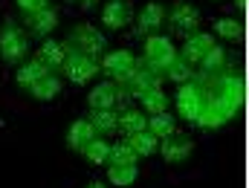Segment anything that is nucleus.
<instances>
[{"mask_svg":"<svg viewBox=\"0 0 249 188\" xmlns=\"http://www.w3.org/2000/svg\"><path fill=\"white\" fill-rule=\"evenodd\" d=\"M165 75L171 78V81H177V84H186L188 78L194 75V67L186 61V58H180V55H174V61L168 64V69H165Z\"/></svg>","mask_w":249,"mask_h":188,"instance_id":"nucleus-29","label":"nucleus"},{"mask_svg":"<svg viewBox=\"0 0 249 188\" xmlns=\"http://www.w3.org/2000/svg\"><path fill=\"white\" fill-rule=\"evenodd\" d=\"M107 177H110L113 186L127 188L139 180V168H136V165H110V168H107Z\"/></svg>","mask_w":249,"mask_h":188,"instance_id":"nucleus-27","label":"nucleus"},{"mask_svg":"<svg viewBox=\"0 0 249 188\" xmlns=\"http://www.w3.org/2000/svg\"><path fill=\"white\" fill-rule=\"evenodd\" d=\"M64 55H67V44L61 41H50V38H44V44H41V50H38V55H35V61H41L50 72H55L58 67H61Z\"/></svg>","mask_w":249,"mask_h":188,"instance_id":"nucleus-16","label":"nucleus"},{"mask_svg":"<svg viewBox=\"0 0 249 188\" xmlns=\"http://www.w3.org/2000/svg\"><path fill=\"white\" fill-rule=\"evenodd\" d=\"M47 3H50V0H47Z\"/></svg>","mask_w":249,"mask_h":188,"instance_id":"nucleus-35","label":"nucleus"},{"mask_svg":"<svg viewBox=\"0 0 249 188\" xmlns=\"http://www.w3.org/2000/svg\"><path fill=\"white\" fill-rule=\"evenodd\" d=\"M58 93H61V78H58L55 72H47L44 78H38V81L29 87V96L38 99V102H53Z\"/></svg>","mask_w":249,"mask_h":188,"instance_id":"nucleus-17","label":"nucleus"},{"mask_svg":"<svg viewBox=\"0 0 249 188\" xmlns=\"http://www.w3.org/2000/svg\"><path fill=\"white\" fill-rule=\"evenodd\" d=\"M136 154L130 151V145L127 142H116V145H110V151H107V165H136Z\"/></svg>","mask_w":249,"mask_h":188,"instance_id":"nucleus-28","label":"nucleus"},{"mask_svg":"<svg viewBox=\"0 0 249 188\" xmlns=\"http://www.w3.org/2000/svg\"><path fill=\"white\" fill-rule=\"evenodd\" d=\"M235 3H238V6H244V3H247V0H235Z\"/></svg>","mask_w":249,"mask_h":188,"instance_id":"nucleus-34","label":"nucleus"},{"mask_svg":"<svg viewBox=\"0 0 249 188\" xmlns=\"http://www.w3.org/2000/svg\"><path fill=\"white\" fill-rule=\"evenodd\" d=\"M203 84H200V78L197 75H191L186 84H180L177 87V110H180V116L186 119V122H197L200 119V113H203Z\"/></svg>","mask_w":249,"mask_h":188,"instance_id":"nucleus-6","label":"nucleus"},{"mask_svg":"<svg viewBox=\"0 0 249 188\" xmlns=\"http://www.w3.org/2000/svg\"><path fill=\"white\" fill-rule=\"evenodd\" d=\"M124 142L130 145V151H133L136 156H151V154H157V148H160V139H157L151 130H139V133H130Z\"/></svg>","mask_w":249,"mask_h":188,"instance_id":"nucleus-20","label":"nucleus"},{"mask_svg":"<svg viewBox=\"0 0 249 188\" xmlns=\"http://www.w3.org/2000/svg\"><path fill=\"white\" fill-rule=\"evenodd\" d=\"M78 3H81V9H93V6H96L99 0H78Z\"/></svg>","mask_w":249,"mask_h":188,"instance_id":"nucleus-32","label":"nucleus"},{"mask_svg":"<svg viewBox=\"0 0 249 188\" xmlns=\"http://www.w3.org/2000/svg\"><path fill=\"white\" fill-rule=\"evenodd\" d=\"M203 84V113L194 122L203 130H214L223 127L238 116V110L244 107V78L235 72H217V75H200L194 72Z\"/></svg>","mask_w":249,"mask_h":188,"instance_id":"nucleus-1","label":"nucleus"},{"mask_svg":"<svg viewBox=\"0 0 249 188\" xmlns=\"http://www.w3.org/2000/svg\"><path fill=\"white\" fill-rule=\"evenodd\" d=\"M107 151H110V142H107L105 136H93L78 154H81L90 165H105V162H107Z\"/></svg>","mask_w":249,"mask_h":188,"instance_id":"nucleus-23","label":"nucleus"},{"mask_svg":"<svg viewBox=\"0 0 249 188\" xmlns=\"http://www.w3.org/2000/svg\"><path fill=\"white\" fill-rule=\"evenodd\" d=\"M139 102H142V113H162V110H168V96L162 93V87H151V90H145L142 96H139Z\"/></svg>","mask_w":249,"mask_h":188,"instance_id":"nucleus-25","label":"nucleus"},{"mask_svg":"<svg viewBox=\"0 0 249 188\" xmlns=\"http://www.w3.org/2000/svg\"><path fill=\"white\" fill-rule=\"evenodd\" d=\"M168 23L174 26V32H180V35H191V32H197V26H200V9L197 6H191V3H174V9L168 12Z\"/></svg>","mask_w":249,"mask_h":188,"instance_id":"nucleus-10","label":"nucleus"},{"mask_svg":"<svg viewBox=\"0 0 249 188\" xmlns=\"http://www.w3.org/2000/svg\"><path fill=\"white\" fill-rule=\"evenodd\" d=\"M133 20V6L130 0H107L102 6V26L107 29H124Z\"/></svg>","mask_w":249,"mask_h":188,"instance_id":"nucleus-11","label":"nucleus"},{"mask_svg":"<svg viewBox=\"0 0 249 188\" xmlns=\"http://www.w3.org/2000/svg\"><path fill=\"white\" fill-rule=\"evenodd\" d=\"M29 55V35L23 32V26L6 20L0 26V58L6 64H23Z\"/></svg>","mask_w":249,"mask_h":188,"instance_id":"nucleus-2","label":"nucleus"},{"mask_svg":"<svg viewBox=\"0 0 249 188\" xmlns=\"http://www.w3.org/2000/svg\"><path fill=\"white\" fill-rule=\"evenodd\" d=\"M15 3H18V9H20L23 15H29V12H35V9L47 6V0H15Z\"/></svg>","mask_w":249,"mask_h":188,"instance_id":"nucleus-31","label":"nucleus"},{"mask_svg":"<svg viewBox=\"0 0 249 188\" xmlns=\"http://www.w3.org/2000/svg\"><path fill=\"white\" fill-rule=\"evenodd\" d=\"M87 188H107V186H105V183H90Z\"/></svg>","mask_w":249,"mask_h":188,"instance_id":"nucleus-33","label":"nucleus"},{"mask_svg":"<svg viewBox=\"0 0 249 188\" xmlns=\"http://www.w3.org/2000/svg\"><path fill=\"white\" fill-rule=\"evenodd\" d=\"M197 67H200V69H197L200 75H217V72H223V69H226V50L214 44V47L200 58Z\"/></svg>","mask_w":249,"mask_h":188,"instance_id":"nucleus-22","label":"nucleus"},{"mask_svg":"<svg viewBox=\"0 0 249 188\" xmlns=\"http://www.w3.org/2000/svg\"><path fill=\"white\" fill-rule=\"evenodd\" d=\"M212 47H214V38H212L209 32H200V29H197V32H191V35L186 38V47H183L177 55H180V58H186L191 67H197L200 58H203Z\"/></svg>","mask_w":249,"mask_h":188,"instance_id":"nucleus-15","label":"nucleus"},{"mask_svg":"<svg viewBox=\"0 0 249 188\" xmlns=\"http://www.w3.org/2000/svg\"><path fill=\"white\" fill-rule=\"evenodd\" d=\"M26 17V35L29 38H50L53 32H55V26H58V12L53 9V6H41V9H35V12H29V15H23Z\"/></svg>","mask_w":249,"mask_h":188,"instance_id":"nucleus-9","label":"nucleus"},{"mask_svg":"<svg viewBox=\"0 0 249 188\" xmlns=\"http://www.w3.org/2000/svg\"><path fill=\"white\" fill-rule=\"evenodd\" d=\"M116 113H119V119H116V130H122L124 136L139 133V130H145V125H148L145 113L136 110V107H122V110H116Z\"/></svg>","mask_w":249,"mask_h":188,"instance_id":"nucleus-18","label":"nucleus"},{"mask_svg":"<svg viewBox=\"0 0 249 188\" xmlns=\"http://www.w3.org/2000/svg\"><path fill=\"white\" fill-rule=\"evenodd\" d=\"M64 44H67L70 50L81 52V55H90V58H99V55L107 50V38H105L96 26H90V23H78V26H72V32L67 35Z\"/></svg>","mask_w":249,"mask_h":188,"instance_id":"nucleus-3","label":"nucleus"},{"mask_svg":"<svg viewBox=\"0 0 249 188\" xmlns=\"http://www.w3.org/2000/svg\"><path fill=\"white\" fill-rule=\"evenodd\" d=\"M145 130H151L157 139H162V136L174 133V130H177V125H174V116H171L168 110H162V113L148 116V125H145Z\"/></svg>","mask_w":249,"mask_h":188,"instance_id":"nucleus-26","label":"nucleus"},{"mask_svg":"<svg viewBox=\"0 0 249 188\" xmlns=\"http://www.w3.org/2000/svg\"><path fill=\"white\" fill-rule=\"evenodd\" d=\"M157 151L162 154V159L168 165H183L188 156H191V151H194V142H191V136L174 130V133H168V136L160 139V148Z\"/></svg>","mask_w":249,"mask_h":188,"instance_id":"nucleus-8","label":"nucleus"},{"mask_svg":"<svg viewBox=\"0 0 249 188\" xmlns=\"http://www.w3.org/2000/svg\"><path fill=\"white\" fill-rule=\"evenodd\" d=\"M165 23V6L162 3H145L136 15V32L139 35H157V29Z\"/></svg>","mask_w":249,"mask_h":188,"instance_id":"nucleus-14","label":"nucleus"},{"mask_svg":"<svg viewBox=\"0 0 249 188\" xmlns=\"http://www.w3.org/2000/svg\"><path fill=\"white\" fill-rule=\"evenodd\" d=\"M116 87H119V93H122L124 99H139L145 90L160 87V75L154 69H148L142 61H136V67L130 72H124L122 78L116 81Z\"/></svg>","mask_w":249,"mask_h":188,"instance_id":"nucleus-5","label":"nucleus"},{"mask_svg":"<svg viewBox=\"0 0 249 188\" xmlns=\"http://www.w3.org/2000/svg\"><path fill=\"white\" fill-rule=\"evenodd\" d=\"M116 119H119L116 110H90V116H87V122L93 125L96 136H110V133H116Z\"/></svg>","mask_w":249,"mask_h":188,"instance_id":"nucleus-24","label":"nucleus"},{"mask_svg":"<svg viewBox=\"0 0 249 188\" xmlns=\"http://www.w3.org/2000/svg\"><path fill=\"white\" fill-rule=\"evenodd\" d=\"M93 136H96V130H93V125L87 119H75L70 125V130H67V148L70 151H81Z\"/></svg>","mask_w":249,"mask_h":188,"instance_id":"nucleus-19","label":"nucleus"},{"mask_svg":"<svg viewBox=\"0 0 249 188\" xmlns=\"http://www.w3.org/2000/svg\"><path fill=\"white\" fill-rule=\"evenodd\" d=\"M87 102H90V110H116V102H119V87H116V81H113V78L99 81V84L90 90Z\"/></svg>","mask_w":249,"mask_h":188,"instance_id":"nucleus-13","label":"nucleus"},{"mask_svg":"<svg viewBox=\"0 0 249 188\" xmlns=\"http://www.w3.org/2000/svg\"><path fill=\"white\" fill-rule=\"evenodd\" d=\"M47 72H50V69H47L44 64L32 58V61H23L20 67H18V72H15V81H18V87L29 90V87H32V84H35L38 78H44Z\"/></svg>","mask_w":249,"mask_h":188,"instance_id":"nucleus-21","label":"nucleus"},{"mask_svg":"<svg viewBox=\"0 0 249 188\" xmlns=\"http://www.w3.org/2000/svg\"><path fill=\"white\" fill-rule=\"evenodd\" d=\"M58 69H61L72 84H87V81H93L99 75V58L81 55V52H75V50L67 47V55H64V61Z\"/></svg>","mask_w":249,"mask_h":188,"instance_id":"nucleus-7","label":"nucleus"},{"mask_svg":"<svg viewBox=\"0 0 249 188\" xmlns=\"http://www.w3.org/2000/svg\"><path fill=\"white\" fill-rule=\"evenodd\" d=\"M136 67V58H133V52L130 50H113V52H107L102 64H99V69L107 75V78H113V81H119L124 72H130Z\"/></svg>","mask_w":249,"mask_h":188,"instance_id":"nucleus-12","label":"nucleus"},{"mask_svg":"<svg viewBox=\"0 0 249 188\" xmlns=\"http://www.w3.org/2000/svg\"><path fill=\"white\" fill-rule=\"evenodd\" d=\"M174 55H177V50H174L171 38H165V35H148V38H145L142 64H145L148 69H154L157 75H165L168 64L174 61Z\"/></svg>","mask_w":249,"mask_h":188,"instance_id":"nucleus-4","label":"nucleus"},{"mask_svg":"<svg viewBox=\"0 0 249 188\" xmlns=\"http://www.w3.org/2000/svg\"><path fill=\"white\" fill-rule=\"evenodd\" d=\"M214 32L223 38V41H241V23L235 20V17H220V20H214Z\"/></svg>","mask_w":249,"mask_h":188,"instance_id":"nucleus-30","label":"nucleus"}]
</instances>
